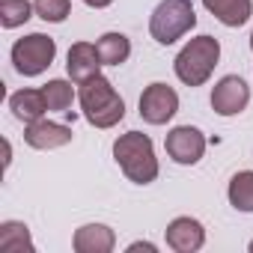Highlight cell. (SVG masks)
<instances>
[{"instance_id": "1", "label": "cell", "mask_w": 253, "mask_h": 253, "mask_svg": "<svg viewBox=\"0 0 253 253\" xmlns=\"http://www.w3.org/2000/svg\"><path fill=\"white\" fill-rule=\"evenodd\" d=\"M78 86H81L78 101H81V110H84L89 125H95V128H113L116 122H122L125 101L104 75H92L89 81H84Z\"/></svg>"}, {"instance_id": "2", "label": "cell", "mask_w": 253, "mask_h": 253, "mask_svg": "<svg viewBox=\"0 0 253 253\" xmlns=\"http://www.w3.org/2000/svg\"><path fill=\"white\" fill-rule=\"evenodd\" d=\"M113 158L134 185H149L158 179V158L149 134H140V131L119 134L113 143Z\"/></svg>"}, {"instance_id": "3", "label": "cell", "mask_w": 253, "mask_h": 253, "mask_svg": "<svg viewBox=\"0 0 253 253\" xmlns=\"http://www.w3.org/2000/svg\"><path fill=\"white\" fill-rule=\"evenodd\" d=\"M217 60H220V42L214 36H197L179 51L173 69L185 86H203L211 78Z\"/></svg>"}, {"instance_id": "4", "label": "cell", "mask_w": 253, "mask_h": 253, "mask_svg": "<svg viewBox=\"0 0 253 253\" xmlns=\"http://www.w3.org/2000/svg\"><path fill=\"white\" fill-rule=\"evenodd\" d=\"M194 27H197V12L191 0H161L149 18V33L158 45H173Z\"/></svg>"}, {"instance_id": "5", "label": "cell", "mask_w": 253, "mask_h": 253, "mask_svg": "<svg viewBox=\"0 0 253 253\" xmlns=\"http://www.w3.org/2000/svg\"><path fill=\"white\" fill-rule=\"evenodd\" d=\"M54 57H57V42L45 33H30L12 45V66L24 78L42 75L54 63Z\"/></svg>"}, {"instance_id": "6", "label": "cell", "mask_w": 253, "mask_h": 253, "mask_svg": "<svg viewBox=\"0 0 253 253\" xmlns=\"http://www.w3.org/2000/svg\"><path fill=\"white\" fill-rule=\"evenodd\" d=\"M179 113V92L167 84H149L140 95V116L149 125H164Z\"/></svg>"}, {"instance_id": "7", "label": "cell", "mask_w": 253, "mask_h": 253, "mask_svg": "<svg viewBox=\"0 0 253 253\" xmlns=\"http://www.w3.org/2000/svg\"><path fill=\"white\" fill-rule=\"evenodd\" d=\"M167 146V155L176 161V164H197L206 152V137L200 128H194V125H179V128H173L164 140Z\"/></svg>"}, {"instance_id": "8", "label": "cell", "mask_w": 253, "mask_h": 253, "mask_svg": "<svg viewBox=\"0 0 253 253\" xmlns=\"http://www.w3.org/2000/svg\"><path fill=\"white\" fill-rule=\"evenodd\" d=\"M247 101H250V86H247L238 75L220 78V81L214 84V89H211V107H214V113H220V116H235V113H241V110L247 107Z\"/></svg>"}, {"instance_id": "9", "label": "cell", "mask_w": 253, "mask_h": 253, "mask_svg": "<svg viewBox=\"0 0 253 253\" xmlns=\"http://www.w3.org/2000/svg\"><path fill=\"white\" fill-rule=\"evenodd\" d=\"M164 235H167V247H173L176 253H197L206 244V229H203V223L197 217H176V220H170Z\"/></svg>"}, {"instance_id": "10", "label": "cell", "mask_w": 253, "mask_h": 253, "mask_svg": "<svg viewBox=\"0 0 253 253\" xmlns=\"http://www.w3.org/2000/svg\"><path fill=\"white\" fill-rule=\"evenodd\" d=\"M24 140L33 149H60L66 143H72V128L51 119H36L24 128Z\"/></svg>"}, {"instance_id": "11", "label": "cell", "mask_w": 253, "mask_h": 253, "mask_svg": "<svg viewBox=\"0 0 253 253\" xmlns=\"http://www.w3.org/2000/svg\"><path fill=\"white\" fill-rule=\"evenodd\" d=\"M101 66H104V63H101L95 45H89V42H75V45L69 48L66 72H69V78H72L75 84H84V81H89L92 75H101V72H98Z\"/></svg>"}, {"instance_id": "12", "label": "cell", "mask_w": 253, "mask_h": 253, "mask_svg": "<svg viewBox=\"0 0 253 253\" xmlns=\"http://www.w3.org/2000/svg\"><path fill=\"white\" fill-rule=\"evenodd\" d=\"M72 244H75L78 253H110L116 247V235L104 223H86L75 232Z\"/></svg>"}, {"instance_id": "13", "label": "cell", "mask_w": 253, "mask_h": 253, "mask_svg": "<svg viewBox=\"0 0 253 253\" xmlns=\"http://www.w3.org/2000/svg\"><path fill=\"white\" fill-rule=\"evenodd\" d=\"M9 110H12V116H15L18 122L30 125V122H36V119H42L45 110H48L45 92H42V89H18V92L9 95Z\"/></svg>"}, {"instance_id": "14", "label": "cell", "mask_w": 253, "mask_h": 253, "mask_svg": "<svg viewBox=\"0 0 253 253\" xmlns=\"http://www.w3.org/2000/svg\"><path fill=\"white\" fill-rule=\"evenodd\" d=\"M203 6L226 27H241L253 15V0H203Z\"/></svg>"}, {"instance_id": "15", "label": "cell", "mask_w": 253, "mask_h": 253, "mask_svg": "<svg viewBox=\"0 0 253 253\" xmlns=\"http://www.w3.org/2000/svg\"><path fill=\"white\" fill-rule=\"evenodd\" d=\"M95 48H98V57H101L104 66H122L125 60L131 57V42H128V36H122V33H104L95 42Z\"/></svg>"}, {"instance_id": "16", "label": "cell", "mask_w": 253, "mask_h": 253, "mask_svg": "<svg viewBox=\"0 0 253 253\" xmlns=\"http://www.w3.org/2000/svg\"><path fill=\"white\" fill-rule=\"evenodd\" d=\"M0 250L3 253H33L30 232L21 220H3L0 223Z\"/></svg>"}, {"instance_id": "17", "label": "cell", "mask_w": 253, "mask_h": 253, "mask_svg": "<svg viewBox=\"0 0 253 253\" xmlns=\"http://www.w3.org/2000/svg\"><path fill=\"white\" fill-rule=\"evenodd\" d=\"M226 197H229V206L235 209V211H253V170H241V173H235L232 179H229V191H226Z\"/></svg>"}, {"instance_id": "18", "label": "cell", "mask_w": 253, "mask_h": 253, "mask_svg": "<svg viewBox=\"0 0 253 253\" xmlns=\"http://www.w3.org/2000/svg\"><path fill=\"white\" fill-rule=\"evenodd\" d=\"M42 92H45V101H48V110H60V113H69V107H72V98H75V86L69 84V81H48L45 86H42Z\"/></svg>"}, {"instance_id": "19", "label": "cell", "mask_w": 253, "mask_h": 253, "mask_svg": "<svg viewBox=\"0 0 253 253\" xmlns=\"http://www.w3.org/2000/svg\"><path fill=\"white\" fill-rule=\"evenodd\" d=\"M30 12H36V9H33V3H27V0H0V24L6 30H15V27L27 24Z\"/></svg>"}, {"instance_id": "20", "label": "cell", "mask_w": 253, "mask_h": 253, "mask_svg": "<svg viewBox=\"0 0 253 253\" xmlns=\"http://www.w3.org/2000/svg\"><path fill=\"white\" fill-rule=\"evenodd\" d=\"M33 9L42 21H51V24H60L69 18L72 12V0H33Z\"/></svg>"}, {"instance_id": "21", "label": "cell", "mask_w": 253, "mask_h": 253, "mask_svg": "<svg viewBox=\"0 0 253 253\" xmlns=\"http://www.w3.org/2000/svg\"><path fill=\"white\" fill-rule=\"evenodd\" d=\"M137 250H146V253H155L158 247H155L152 241H134V244H128V253H137Z\"/></svg>"}, {"instance_id": "22", "label": "cell", "mask_w": 253, "mask_h": 253, "mask_svg": "<svg viewBox=\"0 0 253 253\" xmlns=\"http://www.w3.org/2000/svg\"><path fill=\"white\" fill-rule=\"evenodd\" d=\"M86 6H92V9H104V6H110L113 0H84Z\"/></svg>"}, {"instance_id": "23", "label": "cell", "mask_w": 253, "mask_h": 253, "mask_svg": "<svg viewBox=\"0 0 253 253\" xmlns=\"http://www.w3.org/2000/svg\"><path fill=\"white\" fill-rule=\"evenodd\" d=\"M250 253H253V241H250Z\"/></svg>"}, {"instance_id": "24", "label": "cell", "mask_w": 253, "mask_h": 253, "mask_svg": "<svg viewBox=\"0 0 253 253\" xmlns=\"http://www.w3.org/2000/svg\"><path fill=\"white\" fill-rule=\"evenodd\" d=\"M250 48H253V36H250Z\"/></svg>"}]
</instances>
